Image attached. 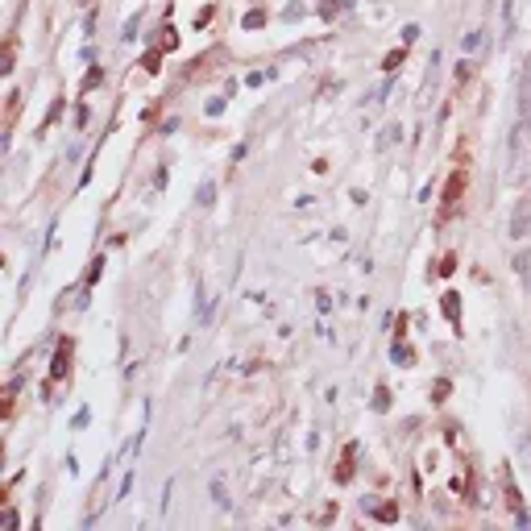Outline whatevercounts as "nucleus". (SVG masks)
<instances>
[{"mask_svg": "<svg viewBox=\"0 0 531 531\" xmlns=\"http://www.w3.org/2000/svg\"><path fill=\"white\" fill-rule=\"evenodd\" d=\"M511 237L515 241L531 237V191H527V200H519V208L511 212Z\"/></svg>", "mask_w": 531, "mask_h": 531, "instance_id": "nucleus-1", "label": "nucleus"}, {"mask_svg": "<svg viewBox=\"0 0 531 531\" xmlns=\"http://www.w3.org/2000/svg\"><path fill=\"white\" fill-rule=\"evenodd\" d=\"M515 274L523 278V287L531 291V249H523V254H515Z\"/></svg>", "mask_w": 531, "mask_h": 531, "instance_id": "nucleus-2", "label": "nucleus"}, {"mask_svg": "<svg viewBox=\"0 0 531 531\" xmlns=\"http://www.w3.org/2000/svg\"><path fill=\"white\" fill-rule=\"evenodd\" d=\"M519 117L531 121V88H527V83H519Z\"/></svg>", "mask_w": 531, "mask_h": 531, "instance_id": "nucleus-3", "label": "nucleus"}, {"mask_svg": "<svg viewBox=\"0 0 531 531\" xmlns=\"http://www.w3.org/2000/svg\"><path fill=\"white\" fill-rule=\"evenodd\" d=\"M67 361H71V349H63L59 357H54V378H59V374L67 370Z\"/></svg>", "mask_w": 531, "mask_h": 531, "instance_id": "nucleus-4", "label": "nucleus"}, {"mask_svg": "<svg viewBox=\"0 0 531 531\" xmlns=\"http://www.w3.org/2000/svg\"><path fill=\"white\" fill-rule=\"evenodd\" d=\"M212 498L220 502V507H229V498H225V482H212Z\"/></svg>", "mask_w": 531, "mask_h": 531, "instance_id": "nucleus-5", "label": "nucleus"}, {"mask_svg": "<svg viewBox=\"0 0 531 531\" xmlns=\"http://www.w3.org/2000/svg\"><path fill=\"white\" fill-rule=\"evenodd\" d=\"M212 195H216V183H204L200 187V204H212Z\"/></svg>", "mask_w": 531, "mask_h": 531, "instance_id": "nucleus-6", "label": "nucleus"}, {"mask_svg": "<svg viewBox=\"0 0 531 531\" xmlns=\"http://www.w3.org/2000/svg\"><path fill=\"white\" fill-rule=\"evenodd\" d=\"M519 83H527V88H531V59H527V67H523V75H519Z\"/></svg>", "mask_w": 531, "mask_h": 531, "instance_id": "nucleus-7", "label": "nucleus"}]
</instances>
